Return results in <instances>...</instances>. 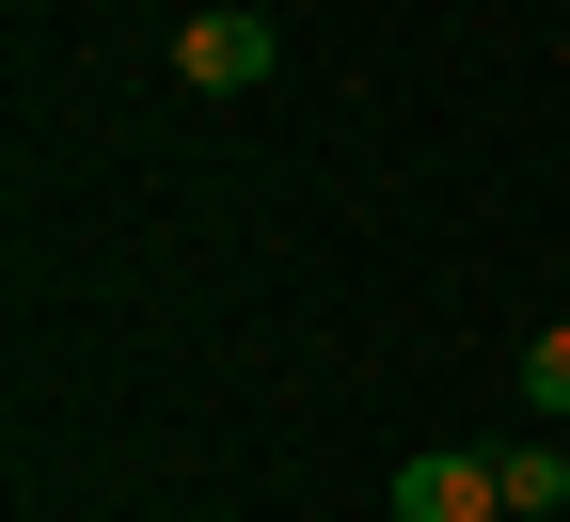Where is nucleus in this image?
Instances as JSON below:
<instances>
[{
  "label": "nucleus",
  "instance_id": "obj_1",
  "mask_svg": "<svg viewBox=\"0 0 570 522\" xmlns=\"http://www.w3.org/2000/svg\"><path fill=\"white\" fill-rule=\"evenodd\" d=\"M269 63H285V17H254V0H223V17L175 32V80H190V96H254Z\"/></svg>",
  "mask_w": 570,
  "mask_h": 522
},
{
  "label": "nucleus",
  "instance_id": "obj_2",
  "mask_svg": "<svg viewBox=\"0 0 570 522\" xmlns=\"http://www.w3.org/2000/svg\"><path fill=\"white\" fill-rule=\"evenodd\" d=\"M396 522H508V491H491L475 443H428V460L396 475Z\"/></svg>",
  "mask_w": 570,
  "mask_h": 522
},
{
  "label": "nucleus",
  "instance_id": "obj_4",
  "mask_svg": "<svg viewBox=\"0 0 570 522\" xmlns=\"http://www.w3.org/2000/svg\"><path fill=\"white\" fill-rule=\"evenodd\" d=\"M523 396H539V427H554V412H570V317H554V333H539V348H523Z\"/></svg>",
  "mask_w": 570,
  "mask_h": 522
},
{
  "label": "nucleus",
  "instance_id": "obj_3",
  "mask_svg": "<svg viewBox=\"0 0 570 522\" xmlns=\"http://www.w3.org/2000/svg\"><path fill=\"white\" fill-rule=\"evenodd\" d=\"M491 491H508V522H554L570 506V443H491Z\"/></svg>",
  "mask_w": 570,
  "mask_h": 522
}]
</instances>
